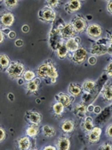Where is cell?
Instances as JSON below:
<instances>
[{"label": "cell", "instance_id": "cell-19", "mask_svg": "<svg viewBox=\"0 0 112 150\" xmlns=\"http://www.w3.org/2000/svg\"><path fill=\"white\" fill-rule=\"evenodd\" d=\"M86 112H87V108L84 103L77 104V105L75 107L74 113L77 116V117H84L85 113H86Z\"/></svg>", "mask_w": 112, "mask_h": 150}, {"label": "cell", "instance_id": "cell-32", "mask_svg": "<svg viewBox=\"0 0 112 150\" xmlns=\"http://www.w3.org/2000/svg\"><path fill=\"white\" fill-rule=\"evenodd\" d=\"M111 69H112V62L111 61V62L108 63V65H107L106 68V69H105L106 72L107 74H108V76H110V77H111V76H112V70H111Z\"/></svg>", "mask_w": 112, "mask_h": 150}, {"label": "cell", "instance_id": "cell-42", "mask_svg": "<svg viewBox=\"0 0 112 150\" xmlns=\"http://www.w3.org/2000/svg\"><path fill=\"white\" fill-rule=\"evenodd\" d=\"M29 30H30V28H29L28 25H23V26L22 27V30L23 32H25V33H27V32H28Z\"/></svg>", "mask_w": 112, "mask_h": 150}, {"label": "cell", "instance_id": "cell-20", "mask_svg": "<svg viewBox=\"0 0 112 150\" xmlns=\"http://www.w3.org/2000/svg\"><path fill=\"white\" fill-rule=\"evenodd\" d=\"M67 53H68V50L64 43L59 44V47L56 48V54L59 59H64L65 57L67 56Z\"/></svg>", "mask_w": 112, "mask_h": 150}, {"label": "cell", "instance_id": "cell-46", "mask_svg": "<svg viewBox=\"0 0 112 150\" xmlns=\"http://www.w3.org/2000/svg\"><path fill=\"white\" fill-rule=\"evenodd\" d=\"M107 53H108V54L111 55V44H109V45L107 47Z\"/></svg>", "mask_w": 112, "mask_h": 150}, {"label": "cell", "instance_id": "cell-40", "mask_svg": "<svg viewBox=\"0 0 112 150\" xmlns=\"http://www.w3.org/2000/svg\"><path fill=\"white\" fill-rule=\"evenodd\" d=\"M8 36L10 39H13L14 38H15V36H16V33H15V31H10V33H8Z\"/></svg>", "mask_w": 112, "mask_h": 150}, {"label": "cell", "instance_id": "cell-14", "mask_svg": "<svg viewBox=\"0 0 112 150\" xmlns=\"http://www.w3.org/2000/svg\"><path fill=\"white\" fill-rule=\"evenodd\" d=\"M56 149L68 150L70 148V141L69 138L62 137L58 139L56 142Z\"/></svg>", "mask_w": 112, "mask_h": 150}, {"label": "cell", "instance_id": "cell-39", "mask_svg": "<svg viewBox=\"0 0 112 150\" xmlns=\"http://www.w3.org/2000/svg\"><path fill=\"white\" fill-rule=\"evenodd\" d=\"M93 110H94V106H93V105H90L87 106V112H93Z\"/></svg>", "mask_w": 112, "mask_h": 150}, {"label": "cell", "instance_id": "cell-2", "mask_svg": "<svg viewBox=\"0 0 112 150\" xmlns=\"http://www.w3.org/2000/svg\"><path fill=\"white\" fill-rule=\"evenodd\" d=\"M7 73L11 79H20L25 73V67L19 62H12L7 68Z\"/></svg>", "mask_w": 112, "mask_h": 150}, {"label": "cell", "instance_id": "cell-23", "mask_svg": "<svg viewBox=\"0 0 112 150\" xmlns=\"http://www.w3.org/2000/svg\"><path fill=\"white\" fill-rule=\"evenodd\" d=\"M96 86V83L92 80H87L82 84V88L86 94H90Z\"/></svg>", "mask_w": 112, "mask_h": 150}, {"label": "cell", "instance_id": "cell-37", "mask_svg": "<svg viewBox=\"0 0 112 150\" xmlns=\"http://www.w3.org/2000/svg\"><path fill=\"white\" fill-rule=\"evenodd\" d=\"M15 45L18 47H21L23 45V41L22 39H18V40L15 41Z\"/></svg>", "mask_w": 112, "mask_h": 150}, {"label": "cell", "instance_id": "cell-38", "mask_svg": "<svg viewBox=\"0 0 112 150\" xmlns=\"http://www.w3.org/2000/svg\"><path fill=\"white\" fill-rule=\"evenodd\" d=\"M93 112H94L95 113H96V114H99L101 112V108H100L99 106H96L94 107V110H93Z\"/></svg>", "mask_w": 112, "mask_h": 150}, {"label": "cell", "instance_id": "cell-16", "mask_svg": "<svg viewBox=\"0 0 112 150\" xmlns=\"http://www.w3.org/2000/svg\"><path fill=\"white\" fill-rule=\"evenodd\" d=\"M103 97L104 99L107 101H111L112 99V88H111V83H108L106 84L103 88L102 91Z\"/></svg>", "mask_w": 112, "mask_h": 150}, {"label": "cell", "instance_id": "cell-4", "mask_svg": "<svg viewBox=\"0 0 112 150\" xmlns=\"http://www.w3.org/2000/svg\"><path fill=\"white\" fill-rule=\"evenodd\" d=\"M72 25L74 27L75 31L78 33H82L85 29H87V21L83 17L80 15H77L72 21Z\"/></svg>", "mask_w": 112, "mask_h": 150}, {"label": "cell", "instance_id": "cell-24", "mask_svg": "<svg viewBox=\"0 0 112 150\" xmlns=\"http://www.w3.org/2000/svg\"><path fill=\"white\" fill-rule=\"evenodd\" d=\"M10 65V60L6 54H0V70L7 69Z\"/></svg>", "mask_w": 112, "mask_h": 150}, {"label": "cell", "instance_id": "cell-26", "mask_svg": "<svg viewBox=\"0 0 112 150\" xmlns=\"http://www.w3.org/2000/svg\"><path fill=\"white\" fill-rule=\"evenodd\" d=\"M64 107L63 106L62 103H60L59 102H57L56 103H55L53 106V110L55 114L58 116L62 115V114L64 112Z\"/></svg>", "mask_w": 112, "mask_h": 150}, {"label": "cell", "instance_id": "cell-22", "mask_svg": "<svg viewBox=\"0 0 112 150\" xmlns=\"http://www.w3.org/2000/svg\"><path fill=\"white\" fill-rule=\"evenodd\" d=\"M74 126L75 124L73 120H67L62 124L61 128H62V131H64V133H70L74 129Z\"/></svg>", "mask_w": 112, "mask_h": 150}, {"label": "cell", "instance_id": "cell-36", "mask_svg": "<svg viewBox=\"0 0 112 150\" xmlns=\"http://www.w3.org/2000/svg\"><path fill=\"white\" fill-rule=\"evenodd\" d=\"M106 135L108 136V137L111 138V136H112V125H109L108 126V128H107L106 129Z\"/></svg>", "mask_w": 112, "mask_h": 150}, {"label": "cell", "instance_id": "cell-8", "mask_svg": "<svg viewBox=\"0 0 112 150\" xmlns=\"http://www.w3.org/2000/svg\"><path fill=\"white\" fill-rule=\"evenodd\" d=\"M82 7V4L78 0H73V1H68L64 6V9L68 13H73L77 11Z\"/></svg>", "mask_w": 112, "mask_h": 150}, {"label": "cell", "instance_id": "cell-18", "mask_svg": "<svg viewBox=\"0 0 112 150\" xmlns=\"http://www.w3.org/2000/svg\"><path fill=\"white\" fill-rule=\"evenodd\" d=\"M18 145L20 149L27 150L30 149L31 143L28 137H22L18 139Z\"/></svg>", "mask_w": 112, "mask_h": 150}, {"label": "cell", "instance_id": "cell-31", "mask_svg": "<svg viewBox=\"0 0 112 150\" xmlns=\"http://www.w3.org/2000/svg\"><path fill=\"white\" fill-rule=\"evenodd\" d=\"M47 4H48V7H49L50 8L53 9L54 7H56L59 4V1H47Z\"/></svg>", "mask_w": 112, "mask_h": 150}, {"label": "cell", "instance_id": "cell-44", "mask_svg": "<svg viewBox=\"0 0 112 150\" xmlns=\"http://www.w3.org/2000/svg\"><path fill=\"white\" fill-rule=\"evenodd\" d=\"M8 99L10 101H13L14 99H15V96L12 93H9L8 94Z\"/></svg>", "mask_w": 112, "mask_h": 150}, {"label": "cell", "instance_id": "cell-45", "mask_svg": "<svg viewBox=\"0 0 112 150\" xmlns=\"http://www.w3.org/2000/svg\"><path fill=\"white\" fill-rule=\"evenodd\" d=\"M4 40V34H3V32L1 31V30H0V44Z\"/></svg>", "mask_w": 112, "mask_h": 150}, {"label": "cell", "instance_id": "cell-30", "mask_svg": "<svg viewBox=\"0 0 112 150\" xmlns=\"http://www.w3.org/2000/svg\"><path fill=\"white\" fill-rule=\"evenodd\" d=\"M4 4H5L7 8L12 9L16 7L18 4V1H4Z\"/></svg>", "mask_w": 112, "mask_h": 150}, {"label": "cell", "instance_id": "cell-43", "mask_svg": "<svg viewBox=\"0 0 112 150\" xmlns=\"http://www.w3.org/2000/svg\"><path fill=\"white\" fill-rule=\"evenodd\" d=\"M44 150H49V149L56 150V147H54V146H46V147H44Z\"/></svg>", "mask_w": 112, "mask_h": 150}, {"label": "cell", "instance_id": "cell-27", "mask_svg": "<svg viewBox=\"0 0 112 150\" xmlns=\"http://www.w3.org/2000/svg\"><path fill=\"white\" fill-rule=\"evenodd\" d=\"M83 128L85 131H90L93 128V118L90 117H87L85 118V121H84Z\"/></svg>", "mask_w": 112, "mask_h": 150}, {"label": "cell", "instance_id": "cell-6", "mask_svg": "<svg viewBox=\"0 0 112 150\" xmlns=\"http://www.w3.org/2000/svg\"><path fill=\"white\" fill-rule=\"evenodd\" d=\"M87 53L86 50L84 48L81 47V48H78L76 51L75 52L72 57V59L73 62L76 64H81L85 60L87 57Z\"/></svg>", "mask_w": 112, "mask_h": 150}, {"label": "cell", "instance_id": "cell-29", "mask_svg": "<svg viewBox=\"0 0 112 150\" xmlns=\"http://www.w3.org/2000/svg\"><path fill=\"white\" fill-rule=\"evenodd\" d=\"M23 77L24 80L26 81H30L33 80L35 79V73L31 70H27V71L24 73Z\"/></svg>", "mask_w": 112, "mask_h": 150}, {"label": "cell", "instance_id": "cell-11", "mask_svg": "<svg viewBox=\"0 0 112 150\" xmlns=\"http://www.w3.org/2000/svg\"><path fill=\"white\" fill-rule=\"evenodd\" d=\"M14 21H15V18L11 13H5L3 14L1 16V19H0L1 25L6 27L11 26L13 24Z\"/></svg>", "mask_w": 112, "mask_h": 150}, {"label": "cell", "instance_id": "cell-7", "mask_svg": "<svg viewBox=\"0 0 112 150\" xmlns=\"http://www.w3.org/2000/svg\"><path fill=\"white\" fill-rule=\"evenodd\" d=\"M87 33L90 37L97 39L102 34V28L98 24H91L87 28Z\"/></svg>", "mask_w": 112, "mask_h": 150}, {"label": "cell", "instance_id": "cell-41", "mask_svg": "<svg viewBox=\"0 0 112 150\" xmlns=\"http://www.w3.org/2000/svg\"><path fill=\"white\" fill-rule=\"evenodd\" d=\"M111 5H112V1H108V4H107V10H108V11L110 13H111V11H112Z\"/></svg>", "mask_w": 112, "mask_h": 150}, {"label": "cell", "instance_id": "cell-1", "mask_svg": "<svg viewBox=\"0 0 112 150\" xmlns=\"http://www.w3.org/2000/svg\"><path fill=\"white\" fill-rule=\"evenodd\" d=\"M37 74L43 79H56L58 77V73L54 65L50 62H46L42 64L38 68Z\"/></svg>", "mask_w": 112, "mask_h": 150}, {"label": "cell", "instance_id": "cell-12", "mask_svg": "<svg viewBox=\"0 0 112 150\" xmlns=\"http://www.w3.org/2000/svg\"><path fill=\"white\" fill-rule=\"evenodd\" d=\"M90 134L88 135V140L90 143H96L99 142L100 137L101 135V129L99 127H95L91 131H90Z\"/></svg>", "mask_w": 112, "mask_h": 150}, {"label": "cell", "instance_id": "cell-21", "mask_svg": "<svg viewBox=\"0 0 112 150\" xmlns=\"http://www.w3.org/2000/svg\"><path fill=\"white\" fill-rule=\"evenodd\" d=\"M68 91L71 95L74 96H77L81 94L82 89H81V88L79 86L76 85V84L73 83H71L69 85Z\"/></svg>", "mask_w": 112, "mask_h": 150}, {"label": "cell", "instance_id": "cell-13", "mask_svg": "<svg viewBox=\"0 0 112 150\" xmlns=\"http://www.w3.org/2000/svg\"><path fill=\"white\" fill-rule=\"evenodd\" d=\"M78 39H80L79 38H71L67 41V42L64 44L67 47L68 52H75L79 48L80 40L77 41Z\"/></svg>", "mask_w": 112, "mask_h": 150}, {"label": "cell", "instance_id": "cell-34", "mask_svg": "<svg viewBox=\"0 0 112 150\" xmlns=\"http://www.w3.org/2000/svg\"><path fill=\"white\" fill-rule=\"evenodd\" d=\"M96 62H97V59L95 56H91L89 57L88 59V63L90 64V65H96Z\"/></svg>", "mask_w": 112, "mask_h": 150}, {"label": "cell", "instance_id": "cell-5", "mask_svg": "<svg viewBox=\"0 0 112 150\" xmlns=\"http://www.w3.org/2000/svg\"><path fill=\"white\" fill-rule=\"evenodd\" d=\"M75 33H76V31L71 23L65 24L64 25H63L60 30V35L62 39H67V40L73 38Z\"/></svg>", "mask_w": 112, "mask_h": 150}, {"label": "cell", "instance_id": "cell-47", "mask_svg": "<svg viewBox=\"0 0 112 150\" xmlns=\"http://www.w3.org/2000/svg\"><path fill=\"white\" fill-rule=\"evenodd\" d=\"M56 79H51V81L52 83H54L55 82H56Z\"/></svg>", "mask_w": 112, "mask_h": 150}, {"label": "cell", "instance_id": "cell-10", "mask_svg": "<svg viewBox=\"0 0 112 150\" xmlns=\"http://www.w3.org/2000/svg\"><path fill=\"white\" fill-rule=\"evenodd\" d=\"M26 119L29 123L37 125L41 121V115L37 112L29 111L26 113Z\"/></svg>", "mask_w": 112, "mask_h": 150}, {"label": "cell", "instance_id": "cell-15", "mask_svg": "<svg viewBox=\"0 0 112 150\" xmlns=\"http://www.w3.org/2000/svg\"><path fill=\"white\" fill-rule=\"evenodd\" d=\"M56 97L57 98L56 99L57 102H59L60 103H62L64 108L65 107H68L73 102V98L70 95H67V94H64V93H59L58 95L56 96Z\"/></svg>", "mask_w": 112, "mask_h": 150}, {"label": "cell", "instance_id": "cell-9", "mask_svg": "<svg viewBox=\"0 0 112 150\" xmlns=\"http://www.w3.org/2000/svg\"><path fill=\"white\" fill-rule=\"evenodd\" d=\"M90 52L96 56H101L107 53V47L104 44H96L92 46Z\"/></svg>", "mask_w": 112, "mask_h": 150}, {"label": "cell", "instance_id": "cell-33", "mask_svg": "<svg viewBox=\"0 0 112 150\" xmlns=\"http://www.w3.org/2000/svg\"><path fill=\"white\" fill-rule=\"evenodd\" d=\"M6 138V133L1 127H0V142H3Z\"/></svg>", "mask_w": 112, "mask_h": 150}, {"label": "cell", "instance_id": "cell-28", "mask_svg": "<svg viewBox=\"0 0 112 150\" xmlns=\"http://www.w3.org/2000/svg\"><path fill=\"white\" fill-rule=\"evenodd\" d=\"M38 133V128L36 126V125H31V126L28 127V128L26 131V134H27V136H29L30 137H36Z\"/></svg>", "mask_w": 112, "mask_h": 150}, {"label": "cell", "instance_id": "cell-25", "mask_svg": "<svg viewBox=\"0 0 112 150\" xmlns=\"http://www.w3.org/2000/svg\"><path fill=\"white\" fill-rule=\"evenodd\" d=\"M42 132L46 137H52L56 134V131L54 128L49 125H44L42 128Z\"/></svg>", "mask_w": 112, "mask_h": 150}, {"label": "cell", "instance_id": "cell-35", "mask_svg": "<svg viewBox=\"0 0 112 150\" xmlns=\"http://www.w3.org/2000/svg\"><path fill=\"white\" fill-rule=\"evenodd\" d=\"M100 149L103 150H111L112 147L111 145L110 144H103V146L101 147H100Z\"/></svg>", "mask_w": 112, "mask_h": 150}, {"label": "cell", "instance_id": "cell-17", "mask_svg": "<svg viewBox=\"0 0 112 150\" xmlns=\"http://www.w3.org/2000/svg\"><path fill=\"white\" fill-rule=\"evenodd\" d=\"M40 84V80L38 79H33V80L28 81L26 83L25 88L27 89V92L33 93L36 91L38 88V86Z\"/></svg>", "mask_w": 112, "mask_h": 150}, {"label": "cell", "instance_id": "cell-3", "mask_svg": "<svg viewBox=\"0 0 112 150\" xmlns=\"http://www.w3.org/2000/svg\"><path fill=\"white\" fill-rule=\"evenodd\" d=\"M38 17L41 21L45 23H52L56 19V13L53 9L49 7H46L40 10L38 13Z\"/></svg>", "mask_w": 112, "mask_h": 150}]
</instances>
